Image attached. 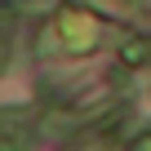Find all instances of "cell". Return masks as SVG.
Returning a JSON list of instances; mask_svg holds the SVG:
<instances>
[{
	"instance_id": "1",
	"label": "cell",
	"mask_w": 151,
	"mask_h": 151,
	"mask_svg": "<svg viewBox=\"0 0 151 151\" xmlns=\"http://www.w3.org/2000/svg\"><path fill=\"white\" fill-rule=\"evenodd\" d=\"M133 151H151V133H147V138H138V147H133Z\"/></svg>"
}]
</instances>
